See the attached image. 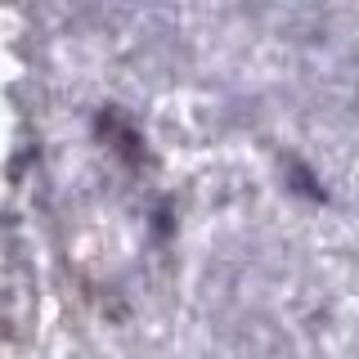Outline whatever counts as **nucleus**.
Returning <instances> with one entry per match:
<instances>
[]
</instances>
